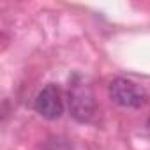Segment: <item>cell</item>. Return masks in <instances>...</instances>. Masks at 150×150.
Listing matches in <instances>:
<instances>
[{"instance_id":"277c9868","label":"cell","mask_w":150,"mask_h":150,"mask_svg":"<svg viewBox=\"0 0 150 150\" xmlns=\"http://www.w3.org/2000/svg\"><path fill=\"white\" fill-rule=\"evenodd\" d=\"M146 127H148V131H150V118H148V122H146Z\"/></svg>"},{"instance_id":"3957f363","label":"cell","mask_w":150,"mask_h":150,"mask_svg":"<svg viewBox=\"0 0 150 150\" xmlns=\"http://www.w3.org/2000/svg\"><path fill=\"white\" fill-rule=\"evenodd\" d=\"M34 108L41 117H44L48 120L60 118V115L64 113V101H62L60 88L57 85H46L37 94V97L34 101Z\"/></svg>"},{"instance_id":"7a4b0ae2","label":"cell","mask_w":150,"mask_h":150,"mask_svg":"<svg viewBox=\"0 0 150 150\" xmlns=\"http://www.w3.org/2000/svg\"><path fill=\"white\" fill-rule=\"evenodd\" d=\"M110 99L122 108H139L146 101V92L134 81L115 78L108 87Z\"/></svg>"},{"instance_id":"6da1fadb","label":"cell","mask_w":150,"mask_h":150,"mask_svg":"<svg viewBox=\"0 0 150 150\" xmlns=\"http://www.w3.org/2000/svg\"><path fill=\"white\" fill-rule=\"evenodd\" d=\"M69 110L80 122H88L96 113L94 92L80 74H74L69 83Z\"/></svg>"}]
</instances>
